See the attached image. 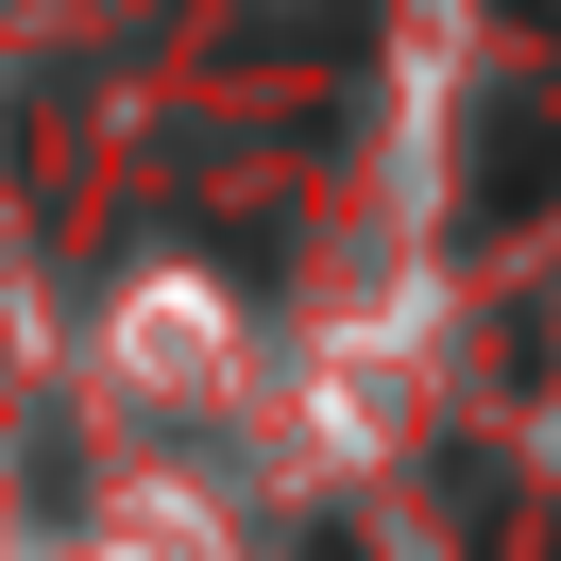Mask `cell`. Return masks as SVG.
Segmentation results:
<instances>
[{"label":"cell","instance_id":"1","mask_svg":"<svg viewBox=\"0 0 561 561\" xmlns=\"http://www.w3.org/2000/svg\"><path fill=\"white\" fill-rule=\"evenodd\" d=\"M545 205H561V85H545V103L511 85V103H477V153H459V221L493 239V221H545Z\"/></svg>","mask_w":561,"mask_h":561}]
</instances>
